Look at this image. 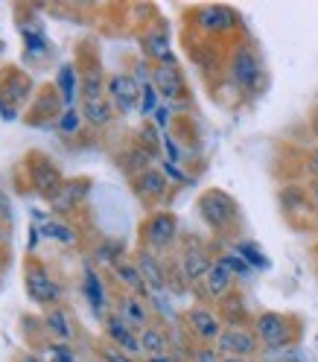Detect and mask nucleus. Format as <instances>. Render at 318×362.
Masks as SVG:
<instances>
[{"label":"nucleus","instance_id":"23","mask_svg":"<svg viewBox=\"0 0 318 362\" xmlns=\"http://www.w3.org/2000/svg\"><path fill=\"white\" fill-rule=\"evenodd\" d=\"M158 108H161V94H158L155 82L152 79L149 82H141V115L149 117V115H155Z\"/></svg>","mask_w":318,"mask_h":362},{"label":"nucleus","instance_id":"14","mask_svg":"<svg viewBox=\"0 0 318 362\" xmlns=\"http://www.w3.org/2000/svg\"><path fill=\"white\" fill-rule=\"evenodd\" d=\"M138 269H141V275H143V284L149 289V296H164V289H167V275H164V269H161V260H158V255L152 252H143L138 255Z\"/></svg>","mask_w":318,"mask_h":362},{"label":"nucleus","instance_id":"9","mask_svg":"<svg viewBox=\"0 0 318 362\" xmlns=\"http://www.w3.org/2000/svg\"><path fill=\"white\" fill-rule=\"evenodd\" d=\"M105 333H108V339H111V345H114V348L126 351V354L134 356V359L143 356V354H141L138 330H134L131 325H126L117 313H114V315H105Z\"/></svg>","mask_w":318,"mask_h":362},{"label":"nucleus","instance_id":"5","mask_svg":"<svg viewBox=\"0 0 318 362\" xmlns=\"http://www.w3.org/2000/svg\"><path fill=\"white\" fill-rule=\"evenodd\" d=\"M105 94H108L111 108L120 111V115H131L134 108H141V82L134 79L131 74H114V76H108Z\"/></svg>","mask_w":318,"mask_h":362},{"label":"nucleus","instance_id":"10","mask_svg":"<svg viewBox=\"0 0 318 362\" xmlns=\"http://www.w3.org/2000/svg\"><path fill=\"white\" fill-rule=\"evenodd\" d=\"M178 266H181V275H184V281H187V284H201V278L208 275V269L213 266V260H211V255L204 252L201 245L190 243V245L184 248V252H181Z\"/></svg>","mask_w":318,"mask_h":362},{"label":"nucleus","instance_id":"26","mask_svg":"<svg viewBox=\"0 0 318 362\" xmlns=\"http://www.w3.org/2000/svg\"><path fill=\"white\" fill-rule=\"evenodd\" d=\"M102 74L100 71H88L82 79V97L85 100H102Z\"/></svg>","mask_w":318,"mask_h":362},{"label":"nucleus","instance_id":"34","mask_svg":"<svg viewBox=\"0 0 318 362\" xmlns=\"http://www.w3.org/2000/svg\"><path fill=\"white\" fill-rule=\"evenodd\" d=\"M307 193H310V199H312V205L318 208V178H312L310 185H307Z\"/></svg>","mask_w":318,"mask_h":362},{"label":"nucleus","instance_id":"15","mask_svg":"<svg viewBox=\"0 0 318 362\" xmlns=\"http://www.w3.org/2000/svg\"><path fill=\"white\" fill-rule=\"evenodd\" d=\"M134 190H138V196L146 199V202H158V199L167 196L170 181H167V175L161 170H152L149 167V170H143L138 178H134Z\"/></svg>","mask_w":318,"mask_h":362},{"label":"nucleus","instance_id":"2","mask_svg":"<svg viewBox=\"0 0 318 362\" xmlns=\"http://www.w3.org/2000/svg\"><path fill=\"white\" fill-rule=\"evenodd\" d=\"M199 214L201 219L211 225L213 231H228L240 219V208L237 202L225 193V190H204L199 196Z\"/></svg>","mask_w":318,"mask_h":362},{"label":"nucleus","instance_id":"7","mask_svg":"<svg viewBox=\"0 0 318 362\" xmlns=\"http://www.w3.org/2000/svg\"><path fill=\"white\" fill-rule=\"evenodd\" d=\"M184 322H187V330L199 339V342H204V345H216V339L225 330L219 315L211 307H201V304H196V307H190L184 313Z\"/></svg>","mask_w":318,"mask_h":362},{"label":"nucleus","instance_id":"37","mask_svg":"<svg viewBox=\"0 0 318 362\" xmlns=\"http://www.w3.org/2000/svg\"><path fill=\"white\" fill-rule=\"evenodd\" d=\"M20 362H41V359H35V356H24V359H20Z\"/></svg>","mask_w":318,"mask_h":362},{"label":"nucleus","instance_id":"38","mask_svg":"<svg viewBox=\"0 0 318 362\" xmlns=\"http://www.w3.org/2000/svg\"><path fill=\"white\" fill-rule=\"evenodd\" d=\"M315 134H318V117H315Z\"/></svg>","mask_w":318,"mask_h":362},{"label":"nucleus","instance_id":"25","mask_svg":"<svg viewBox=\"0 0 318 362\" xmlns=\"http://www.w3.org/2000/svg\"><path fill=\"white\" fill-rule=\"evenodd\" d=\"M85 289H88L90 307H94V310L102 315V304H105V296H102V284H100V278L94 275V269H88V272H85Z\"/></svg>","mask_w":318,"mask_h":362},{"label":"nucleus","instance_id":"24","mask_svg":"<svg viewBox=\"0 0 318 362\" xmlns=\"http://www.w3.org/2000/svg\"><path fill=\"white\" fill-rule=\"evenodd\" d=\"M219 263H222L225 269H228L234 278H248V275H252V272H254L252 266H248V263H245V260H242V257L234 252V248H231V252H222V255H219Z\"/></svg>","mask_w":318,"mask_h":362},{"label":"nucleus","instance_id":"20","mask_svg":"<svg viewBox=\"0 0 318 362\" xmlns=\"http://www.w3.org/2000/svg\"><path fill=\"white\" fill-rule=\"evenodd\" d=\"M82 117H85L90 126L102 129V126L111 123V117H114V108H111V103H108L105 97H102V100H85V103H82Z\"/></svg>","mask_w":318,"mask_h":362},{"label":"nucleus","instance_id":"13","mask_svg":"<svg viewBox=\"0 0 318 362\" xmlns=\"http://www.w3.org/2000/svg\"><path fill=\"white\" fill-rule=\"evenodd\" d=\"M234 275L228 269H225L219 260H213V266L208 269V275L201 278V292H204V298H211V301H222L228 292L234 289Z\"/></svg>","mask_w":318,"mask_h":362},{"label":"nucleus","instance_id":"31","mask_svg":"<svg viewBox=\"0 0 318 362\" xmlns=\"http://www.w3.org/2000/svg\"><path fill=\"white\" fill-rule=\"evenodd\" d=\"M196 362H222V356H219L216 348H201V351L196 354Z\"/></svg>","mask_w":318,"mask_h":362},{"label":"nucleus","instance_id":"8","mask_svg":"<svg viewBox=\"0 0 318 362\" xmlns=\"http://www.w3.org/2000/svg\"><path fill=\"white\" fill-rule=\"evenodd\" d=\"M24 278H27V281H24V284H27V296H30L35 304H56V301H59L61 289H59V284L47 275V269H44V266H30Z\"/></svg>","mask_w":318,"mask_h":362},{"label":"nucleus","instance_id":"1","mask_svg":"<svg viewBox=\"0 0 318 362\" xmlns=\"http://www.w3.org/2000/svg\"><path fill=\"white\" fill-rule=\"evenodd\" d=\"M228 71H231L234 85L242 90V94H248V97L260 94L266 74H263V62H260V56H257V50L252 47V44H237L234 53H231Z\"/></svg>","mask_w":318,"mask_h":362},{"label":"nucleus","instance_id":"29","mask_svg":"<svg viewBox=\"0 0 318 362\" xmlns=\"http://www.w3.org/2000/svg\"><path fill=\"white\" fill-rule=\"evenodd\" d=\"M161 173L167 175V181H175V185H184V181H187V175L181 173L178 164H172V161H164V164H161Z\"/></svg>","mask_w":318,"mask_h":362},{"label":"nucleus","instance_id":"33","mask_svg":"<svg viewBox=\"0 0 318 362\" xmlns=\"http://www.w3.org/2000/svg\"><path fill=\"white\" fill-rule=\"evenodd\" d=\"M307 170L312 173V178H318V149H312V152L307 155Z\"/></svg>","mask_w":318,"mask_h":362},{"label":"nucleus","instance_id":"18","mask_svg":"<svg viewBox=\"0 0 318 362\" xmlns=\"http://www.w3.org/2000/svg\"><path fill=\"white\" fill-rule=\"evenodd\" d=\"M114 275H117V281L129 289V296L149 298V289H146L143 275H141V269H138V263H134V260H120V263L114 266Z\"/></svg>","mask_w":318,"mask_h":362},{"label":"nucleus","instance_id":"16","mask_svg":"<svg viewBox=\"0 0 318 362\" xmlns=\"http://www.w3.org/2000/svg\"><path fill=\"white\" fill-rule=\"evenodd\" d=\"M143 53L158 62V64H170L172 62V50H170V33L167 27H158V30H149L143 35Z\"/></svg>","mask_w":318,"mask_h":362},{"label":"nucleus","instance_id":"28","mask_svg":"<svg viewBox=\"0 0 318 362\" xmlns=\"http://www.w3.org/2000/svg\"><path fill=\"white\" fill-rule=\"evenodd\" d=\"M102 359H105V362H138L134 356H129L126 351H120V348H114V345H105V348H102Z\"/></svg>","mask_w":318,"mask_h":362},{"label":"nucleus","instance_id":"11","mask_svg":"<svg viewBox=\"0 0 318 362\" xmlns=\"http://www.w3.org/2000/svg\"><path fill=\"white\" fill-rule=\"evenodd\" d=\"M152 82H155V88H158V94H161V100H167V103L184 97V90H187V88H184V76H181V71L175 67V62L158 64L155 71H152Z\"/></svg>","mask_w":318,"mask_h":362},{"label":"nucleus","instance_id":"17","mask_svg":"<svg viewBox=\"0 0 318 362\" xmlns=\"http://www.w3.org/2000/svg\"><path fill=\"white\" fill-rule=\"evenodd\" d=\"M117 315H120L126 325H131L138 333L149 325V307L143 304L141 296H126V298H120V304H117Z\"/></svg>","mask_w":318,"mask_h":362},{"label":"nucleus","instance_id":"32","mask_svg":"<svg viewBox=\"0 0 318 362\" xmlns=\"http://www.w3.org/2000/svg\"><path fill=\"white\" fill-rule=\"evenodd\" d=\"M167 123H170V105H161L155 111V126L158 129H167Z\"/></svg>","mask_w":318,"mask_h":362},{"label":"nucleus","instance_id":"4","mask_svg":"<svg viewBox=\"0 0 318 362\" xmlns=\"http://www.w3.org/2000/svg\"><path fill=\"white\" fill-rule=\"evenodd\" d=\"M254 336L263 351H281L292 342V319L283 313H260L254 319Z\"/></svg>","mask_w":318,"mask_h":362},{"label":"nucleus","instance_id":"35","mask_svg":"<svg viewBox=\"0 0 318 362\" xmlns=\"http://www.w3.org/2000/svg\"><path fill=\"white\" fill-rule=\"evenodd\" d=\"M146 362H178V359H175L172 354H164V356H149Z\"/></svg>","mask_w":318,"mask_h":362},{"label":"nucleus","instance_id":"3","mask_svg":"<svg viewBox=\"0 0 318 362\" xmlns=\"http://www.w3.org/2000/svg\"><path fill=\"white\" fill-rule=\"evenodd\" d=\"M141 240H143V248H146V252H152V255H161V252H167V248H172L175 240H178V219H175V214H170V211L152 214L141 225Z\"/></svg>","mask_w":318,"mask_h":362},{"label":"nucleus","instance_id":"27","mask_svg":"<svg viewBox=\"0 0 318 362\" xmlns=\"http://www.w3.org/2000/svg\"><path fill=\"white\" fill-rule=\"evenodd\" d=\"M82 111H76V108H67L64 115H61V120H59V129H61V134H76L79 132V126H82Z\"/></svg>","mask_w":318,"mask_h":362},{"label":"nucleus","instance_id":"21","mask_svg":"<svg viewBox=\"0 0 318 362\" xmlns=\"http://www.w3.org/2000/svg\"><path fill=\"white\" fill-rule=\"evenodd\" d=\"M47 330L59 339V342H71V339H73L71 319H67V313H64V310H59V307H53V310L47 313Z\"/></svg>","mask_w":318,"mask_h":362},{"label":"nucleus","instance_id":"30","mask_svg":"<svg viewBox=\"0 0 318 362\" xmlns=\"http://www.w3.org/2000/svg\"><path fill=\"white\" fill-rule=\"evenodd\" d=\"M50 351H53V359L56 362H76L73 359V351L67 348V342H56V345H50Z\"/></svg>","mask_w":318,"mask_h":362},{"label":"nucleus","instance_id":"22","mask_svg":"<svg viewBox=\"0 0 318 362\" xmlns=\"http://www.w3.org/2000/svg\"><path fill=\"white\" fill-rule=\"evenodd\" d=\"M234 252L252 266V269H269V257H266V252L257 245V243H248V240H240V243H234Z\"/></svg>","mask_w":318,"mask_h":362},{"label":"nucleus","instance_id":"19","mask_svg":"<svg viewBox=\"0 0 318 362\" xmlns=\"http://www.w3.org/2000/svg\"><path fill=\"white\" fill-rule=\"evenodd\" d=\"M138 339H141V354L149 359V356H164V354H170V339H167V333L161 330V327H155V325H146L141 333H138Z\"/></svg>","mask_w":318,"mask_h":362},{"label":"nucleus","instance_id":"12","mask_svg":"<svg viewBox=\"0 0 318 362\" xmlns=\"http://www.w3.org/2000/svg\"><path fill=\"white\" fill-rule=\"evenodd\" d=\"M196 21H199V30L204 33H231L237 27V15L228 6H201L196 9Z\"/></svg>","mask_w":318,"mask_h":362},{"label":"nucleus","instance_id":"36","mask_svg":"<svg viewBox=\"0 0 318 362\" xmlns=\"http://www.w3.org/2000/svg\"><path fill=\"white\" fill-rule=\"evenodd\" d=\"M222 362H254L252 356H222Z\"/></svg>","mask_w":318,"mask_h":362},{"label":"nucleus","instance_id":"6","mask_svg":"<svg viewBox=\"0 0 318 362\" xmlns=\"http://www.w3.org/2000/svg\"><path fill=\"white\" fill-rule=\"evenodd\" d=\"M213 348L219 351V356H252L254 359V354L260 351V342L254 330H248L242 325H225Z\"/></svg>","mask_w":318,"mask_h":362}]
</instances>
